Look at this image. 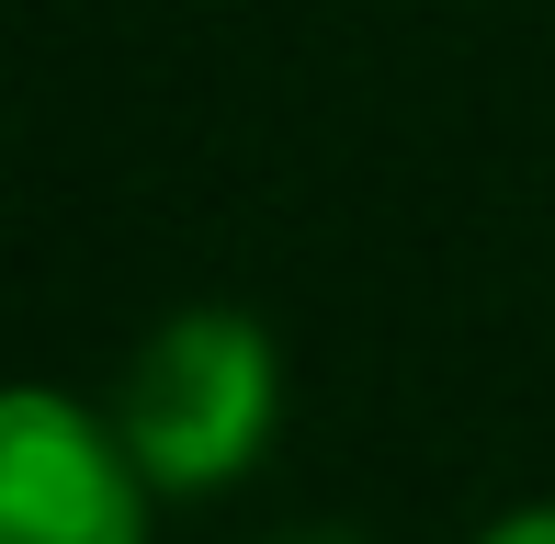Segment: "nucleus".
I'll use <instances>...</instances> for the list:
<instances>
[{"mask_svg": "<svg viewBox=\"0 0 555 544\" xmlns=\"http://www.w3.org/2000/svg\"><path fill=\"white\" fill-rule=\"evenodd\" d=\"M147 465L57 386L0 409V544H147Z\"/></svg>", "mask_w": 555, "mask_h": 544, "instance_id": "f03ea898", "label": "nucleus"}, {"mask_svg": "<svg viewBox=\"0 0 555 544\" xmlns=\"http://www.w3.org/2000/svg\"><path fill=\"white\" fill-rule=\"evenodd\" d=\"M476 544H555V500H533V510H499Z\"/></svg>", "mask_w": 555, "mask_h": 544, "instance_id": "7ed1b4c3", "label": "nucleus"}, {"mask_svg": "<svg viewBox=\"0 0 555 544\" xmlns=\"http://www.w3.org/2000/svg\"><path fill=\"white\" fill-rule=\"evenodd\" d=\"M272 419H284V352H272L261 318L238 307H182L137 340L125 363V398H114V431L125 454L147 465L159 500H216L261 465Z\"/></svg>", "mask_w": 555, "mask_h": 544, "instance_id": "f257e3e1", "label": "nucleus"}, {"mask_svg": "<svg viewBox=\"0 0 555 544\" xmlns=\"http://www.w3.org/2000/svg\"><path fill=\"white\" fill-rule=\"evenodd\" d=\"M284 544H363V533H330V522H318V533H284Z\"/></svg>", "mask_w": 555, "mask_h": 544, "instance_id": "20e7f679", "label": "nucleus"}]
</instances>
